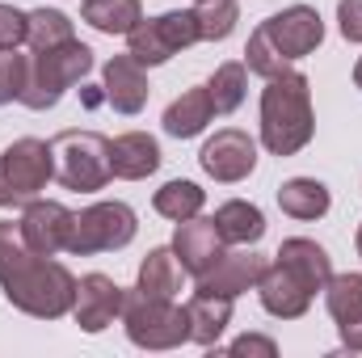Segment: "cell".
I'll use <instances>...</instances> for the list:
<instances>
[{
  "label": "cell",
  "mask_w": 362,
  "mask_h": 358,
  "mask_svg": "<svg viewBox=\"0 0 362 358\" xmlns=\"http://www.w3.org/2000/svg\"><path fill=\"white\" fill-rule=\"evenodd\" d=\"M0 291L17 312H25L34 321H59L72 312L76 274L64 262H51V258L25 249L17 224L0 219Z\"/></svg>",
  "instance_id": "cell-1"
},
{
  "label": "cell",
  "mask_w": 362,
  "mask_h": 358,
  "mask_svg": "<svg viewBox=\"0 0 362 358\" xmlns=\"http://www.w3.org/2000/svg\"><path fill=\"white\" fill-rule=\"evenodd\" d=\"M316 135L312 81L303 72L270 76L262 89V148L270 156H295Z\"/></svg>",
  "instance_id": "cell-2"
},
{
  "label": "cell",
  "mask_w": 362,
  "mask_h": 358,
  "mask_svg": "<svg viewBox=\"0 0 362 358\" xmlns=\"http://www.w3.org/2000/svg\"><path fill=\"white\" fill-rule=\"evenodd\" d=\"M93 47L85 42H64V47H51V51H34L30 55V72H25V89H21V105L25 110H55L59 97L81 85L93 72Z\"/></svg>",
  "instance_id": "cell-3"
},
{
  "label": "cell",
  "mask_w": 362,
  "mask_h": 358,
  "mask_svg": "<svg viewBox=\"0 0 362 358\" xmlns=\"http://www.w3.org/2000/svg\"><path fill=\"white\" fill-rule=\"evenodd\" d=\"M122 329H127L131 346H139V350H177L189 342L185 308L173 299L144 295L139 287H131L122 299Z\"/></svg>",
  "instance_id": "cell-4"
},
{
  "label": "cell",
  "mask_w": 362,
  "mask_h": 358,
  "mask_svg": "<svg viewBox=\"0 0 362 358\" xmlns=\"http://www.w3.org/2000/svg\"><path fill=\"white\" fill-rule=\"evenodd\" d=\"M55 152V181L76 194H97L105 190L114 169H110V139L97 131H59L51 139Z\"/></svg>",
  "instance_id": "cell-5"
},
{
  "label": "cell",
  "mask_w": 362,
  "mask_h": 358,
  "mask_svg": "<svg viewBox=\"0 0 362 358\" xmlns=\"http://www.w3.org/2000/svg\"><path fill=\"white\" fill-rule=\"evenodd\" d=\"M55 178V152L47 139L21 135L0 152V207H25L34 202L47 181Z\"/></svg>",
  "instance_id": "cell-6"
},
{
  "label": "cell",
  "mask_w": 362,
  "mask_h": 358,
  "mask_svg": "<svg viewBox=\"0 0 362 358\" xmlns=\"http://www.w3.org/2000/svg\"><path fill=\"white\" fill-rule=\"evenodd\" d=\"M139 232V219L127 202H93L85 211L72 215V232H68V249L72 258H93V253H114L127 249Z\"/></svg>",
  "instance_id": "cell-7"
},
{
  "label": "cell",
  "mask_w": 362,
  "mask_h": 358,
  "mask_svg": "<svg viewBox=\"0 0 362 358\" xmlns=\"http://www.w3.org/2000/svg\"><path fill=\"white\" fill-rule=\"evenodd\" d=\"M198 42V17L194 8H169L160 17H144L127 34V55H135L144 68H160L185 47Z\"/></svg>",
  "instance_id": "cell-8"
},
{
  "label": "cell",
  "mask_w": 362,
  "mask_h": 358,
  "mask_svg": "<svg viewBox=\"0 0 362 358\" xmlns=\"http://www.w3.org/2000/svg\"><path fill=\"white\" fill-rule=\"evenodd\" d=\"M257 30L266 34V42H270L286 64L312 55V51L325 42V17H320L312 4H291V8H282V13L266 17Z\"/></svg>",
  "instance_id": "cell-9"
},
{
  "label": "cell",
  "mask_w": 362,
  "mask_h": 358,
  "mask_svg": "<svg viewBox=\"0 0 362 358\" xmlns=\"http://www.w3.org/2000/svg\"><path fill=\"white\" fill-rule=\"evenodd\" d=\"M198 165H202L206 178L223 181V185H236V181H245L257 169V139H253L249 131L223 127V131H215V135L202 144Z\"/></svg>",
  "instance_id": "cell-10"
},
{
  "label": "cell",
  "mask_w": 362,
  "mask_h": 358,
  "mask_svg": "<svg viewBox=\"0 0 362 358\" xmlns=\"http://www.w3.org/2000/svg\"><path fill=\"white\" fill-rule=\"evenodd\" d=\"M72 215H76V211H68V207L55 202V198H34V202H25V211H21V219H17V232H21L25 249H34V253H42V258H55V253L68 249Z\"/></svg>",
  "instance_id": "cell-11"
},
{
  "label": "cell",
  "mask_w": 362,
  "mask_h": 358,
  "mask_svg": "<svg viewBox=\"0 0 362 358\" xmlns=\"http://www.w3.org/2000/svg\"><path fill=\"white\" fill-rule=\"evenodd\" d=\"M122 299H127V291L110 274H85V278H76L72 321L85 333H105L114 321H122Z\"/></svg>",
  "instance_id": "cell-12"
},
{
  "label": "cell",
  "mask_w": 362,
  "mask_h": 358,
  "mask_svg": "<svg viewBox=\"0 0 362 358\" xmlns=\"http://www.w3.org/2000/svg\"><path fill=\"white\" fill-rule=\"evenodd\" d=\"M266 266H270V262H266L262 253H245V249L228 253V249H223V258H219L215 266L206 270V274H198V291L236 299V295H245V291H257V278L266 274Z\"/></svg>",
  "instance_id": "cell-13"
},
{
  "label": "cell",
  "mask_w": 362,
  "mask_h": 358,
  "mask_svg": "<svg viewBox=\"0 0 362 358\" xmlns=\"http://www.w3.org/2000/svg\"><path fill=\"white\" fill-rule=\"evenodd\" d=\"M101 97L118 110V114H139L144 105H148V72H144V64L135 59V55H114V59H105V68H101Z\"/></svg>",
  "instance_id": "cell-14"
},
{
  "label": "cell",
  "mask_w": 362,
  "mask_h": 358,
  "mask_svg": "<svg viewBox=\"0 0 362 358\" xmlns=\"http://www.w3.org/2000/svg\"><path fill=\"white\" fill-rule=\"evenodd\" d=\"M173 253H177V262L185 266V274H194V278L206 274V270L223 258V236H219L215 219H202V215L181 219L177 232H173Z\"/></svg>",
  "instance_id": "cell-15"
},
{
  "label": "cell",
  "mask_w": 362,
  "mask_h": 358,
  "mask_svg": "<svg viewBox=\"0 0 362 358\" xmlns=\"http://www.w3.org/2000/svg\"><path fill=\"white\" fill-rule=\"evenodd\" d=\"M257 299H262V308L278 316V321H299L308 308H312V291L291 274V270H282L278 262L266 266V274L257 278Z\"/></svg>",
  "instance_id": "cell-16"
},
{
  "label": "cell",
  "mask_w": 362,
  "mask_h": 358,
  "mask_svg": "<svg viewBox=\"0 0 362 358\" xmlns=\"http://www.w3.org/2000/svg\"><path fill=\"white\" fill-rule=\"evenodd\" d=\"M274 262H278L282 270H291L312 295L325 291V282L333 278V258L325 253V245H316V241H308V236H291V241H282L278 253H274Z\"/></svg>",
  "instance_id": "cell-17"
},
{
  "label": "cell",
  "mask_w": 362,
  "mask_h": 358,
  "mask_svg": "<svg viewBox=\"0 0 362 358\" xmlns=\"http://www.w3.org/2000/svg\"><path fill=\"white\" fill-rule=\"evenodd\" d=\"M110 169L122 181H144L160 169V144L148 131H127L110 139Z\"/></svg>",
  "instance_id": "cell-18"
},
{
  "label": "cell",
  "mask_w": 362,
  "mask_h": 358,
  "mask_svg": "<svg viewBox=\"0 0 362 358\" xmlns=\"http://www.w3.org/2000/svg\"><path fill=\"white\" fill-rule=\"evenodd\" d=\"M211 118H215V101H211V93L206 85H194V89H185L181 97L169 101V110H165V135H173V139H194V135H202L206 127H211Z\"/></svg>",
  "instance_id": "cell-19"
},
{
  "label": "cell",
  "mask_w": 362,
  "mask_h": 358,
  "mask_svg": "<svg viewBox=\"0 0 362 358\" xmlns=\"http://www.w3.org/2000/svg\"><path fill=\"white\" fill-rule=\"evenodd\" d=\"M185 316H189V342L211 350L223 329L232 325V299L228 295H206V291H194L189 304H185Z\"/></svg>",
  "instance_id": "cell-20"
},
{
  "label": "cell",
  "mask_w": 362,
  "mask_h": 358,
  "mask_svg": "<svg viewBox=\"0 0 362 358\" xmlns=\"http://www.w3.org/2000/svg\"><path fill=\"white\" fill-rule=\"evenodd\" d=\"M278 207H282V215L312 224V219H325L329 215L333 194H329L325 181H316V178H291V181L278 185Z\"/></svg>",
  "instance_id": "cell-21"
},
{
  "label": "cell",
  "mask_w": 362,
  "mask_h": 358,
  "mask_svg": "<svg viewBox=\"0 0 362 358\" xmlns=\"http://www.w3.org/2000/svg\"><path fill=\"white\" fill-rule=\"evenodd\" d=\"M215 228L223 236V245H257L266 236V215L257 202H245V198H228L215 215Z\"/></svg>",
  "instance_id": "cell-22"
},
{
  "label": "cell",
  "mask_w": 362,
  "mask_h": 358,
  "mask_svg": "<svg viewBox=\"0 0 362 358\" xmlns=\"http://www.w3.org/2000/svg\"><path fill=\"white\" fill-rule=\"evenodd\" d=\"M181 282H185V266L177 262L173 245H169V249H148V258L139 262L135 287H139L144 295H156V299H177Z\"/></svg>",
  "instance_id": "cell-23"
},
{
  "label": "cell",
  "mask_w": 362,
  "mask_h": 358,
  "mask_svg": "<svg viewBox=\"0 0 362 358\" xmlns=\"http://www.w3.org/2000/svg\"><path fill=\"white\" fill-rule=\"evenodd\" d=\"M81 21H89L97 34H131L144 21V4L139 0H85L81 4Z\"/></svg>",
  "instance_id": "cell-24"
},
{
  "label": "cell",
  "mask_w": 362,
  "mask_h": 358,
  "mask_svg": "<svg viewBox=\"0 0 362 358\" xmlns=\"http://www.w3.org/2000/svg\"><path fill=\"white\" fill-rule=\"evenodd\" d=\"M152 207H156V215H165V219H194V215H202V207H206V190L198 185V181H165L160 190H156V198H152Z\"/></svg>",
  "instance_id": "cell-25"
},
{
  "label": "cell",
  "mask_w": 362,
  "mask_h": 358,
  "mask_svg": "<svg viewBox=\"0 0 362 358\" xmlns=\"http://www.w3.org/2000/svg\"><path fill=\"white\" fill-rule=\"evenodd\" d=\"M206 93L215 101V114H236L240 101H245V93H249V68H245V59L219 64L211 72V81H206Z\"/></svg>",
  "instance_id": "cell-26"
},
{
  "label": "cell",
  "mask_w": 362,
  "mask_h": 358,
  "mask_svg": "<svg viewBox=\"0 0 362 358\" xmlns=\"http://www.w3.org/2000/svg\"><path fill=\"white\" fill-rule=\"evenodd\" d=\"M72 17L64 8H34L30 21H25V47L30 51H51V47H64L72 42Z\"/></svg>",
  "instance_id": "cell-27"
},
{
  "label": "cell",
  "mask_w": 362,
  "mask_h": 358,
  "mask_svg": "<svg viewBox=\"0 0 362 358\" xmlns=\"http://www.w3.org/2000/svg\"><path fill=\"white\" fill-rule=\"evenodd\" d=\"M325 308L337 321V329L362 321V274H333L325 282Z\"/></svg>",
  "instance_id": "cell-28"
},
{
  "label": "cell",
  "mask_w": 362,
  "mask_h": 358,
  "mask_svg": "<svg viewBox=\"0 0 362 358\" xmlns=\"http://www.w3.org/2000/svg\"><path fill=\"white\" fill-rule=\"evenodd\" d=\"M194 17H198V42H223L240 21V4L236 0H198Z\"/></svg>",
  "instance_id": "cell-29"
},
{
  "label": "cell",
  "mask_w": 362,
  "mask_h": 358,
  "mask_svg": "<svg viewBox=\"0 0 362 358\" xmlns=\"http://www.w3.org/2000/svg\"><path fill=\"white\" fill-rule=\"evenodd\" d=\"M245 68H249V72H257V76H266V81H270V76H282V72H291V64H286L270 42H266V34H262V30H253V34H249Z\"/></svg>",
  "instance_id": "cell-30"
},
{
  "label": "cell",
  "mask_w": 362,
  "mask_h": 358,
  "mask_svg": "<svg viewBox=\"0 0 362 358\" xmlns=\"http://www.w3.org/2000/svg\"><path fill=\"white\" fill-rule=\"evenodd\" d=\"M25 72H30V55L0 51V105H13V101H21Z\"/></svg>",
  "instance_id": "cell-31"
},
{
  "label": "cell",
  "mask_w": 362,
  "mask_h": 358,
  "mask_svg": "<svg viewBox=\"0 0 362 358\" xmlns=\"http://www.w3.org/2000/svg\"><path fill=\"white\" fill-rule=\"evenodd\" d=\"M25 21H30V13L0 4V51H17L25 42Z\"/></svg>",
  "instance_id": "cell-32"
},
{
  "label": "cell",
  "mask_w": 362,
  "mask_h": 358,
  "mask_svg": "<svg viewBox=\"0 0 362 358\" xmlns=\"http://www.w3.org/2000/svg\"><path fill=\"white\" fill-rule=\"evenodd\" d=\"M337 25L346 42H362V0H337Z\"/></svg>",
  "instance_id": "cell-33"
},
{
  "label": "cell",
  "mask_w": 362,
  "mask_h": 358,
  "mask_svg": "<svg viewBox=\"0 0 362 358\" xmlns=\"http://www.w3.org/2000/svg\"><path fill=\"white\" fill-rule=\"evenodd\" d=\"M228 354H262V358H274V354H278V346H274L270 337H262V333H245V337H236V342L228 346Z\"/></svg>",
  "instance_id": "cell-34"
},
{
  "label": "cell",
  "mask_w": 362,
  "mask_h": 358,
  "mask_svg": "<svg viewBox=\"0 0 362 358\" xmlns=\"http://www.w3.org/2000/svg\"><path fill=\"white\" fill-rule=\"evenodd\" d=\"M341 346H346L350 354H362V321H354V325H341Z\"/></svg>",
  "instance_id": "cell-35"
},
{
  "label": "cell",
  "mask_w": 362,
  "mask_h": 358,
  "mask_svg": "<svg viewBox=\"0 0 362 358\" xmlns=\"http://www.w3.org/2000/svg\"><path fill=\"white\" fill-rule=\"evenodd\" d=\"M354 85L362 89V55H358V64H354Z\"/></svg>",
  "instance_id": "cell-36"
},
{
  "label": "cell",
  "mask_w": 362,
  "mask_h": 358,
  "mask_svg": "<svg viewBox=\"0 0 362 358\" xmlns=\"http://www.w3.org/2000/svg\"><path fill=\"white\" fill-rule=\"evenodd\" d=\"M354 245H358V258H362V224H358V241H354Z\"/></svg>",
  "instance_id": "cell-37"
},
{
  "label": "cell",
  "mask_w": 362,
  "mask_h": 358,
  "mask_svg": "<svg viewBox=\"0 0 362 358\" xmlns=\"http://www.w3.org/2000/svg\"><path fill=\"white\" fill-rule=\"evenodd\" d=\"M194 4H198V0H194Z\"/></svg>",
  "instance_id": "cell-38"
}]
</instances>
